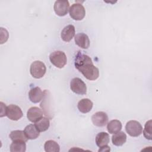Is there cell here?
<instances>
[{
  "label": "cell",
  "mask_w": 152,
  "mask_h": 152,
  "mask_svg": "<svg viewBox=\"0 0 152 152\" xmlns=\"http://www.w3.org/2000/svg\"><path fill=\"white\" fill-rule=\"evenodd\" d=\"M75 68L89 80H96L99 76V70L95 66L88 55L78 52L74 59Z\"/></svg>",
  "instance_id": "6da1fadb"
},
{
  "label": "cell",
  "mask_w": 152,
  "mask_h": 152,
  "mask_svg": "<svg viewBox=\"0 0 152 152\" xmlns=\"http://www.w3.org/2000/svg\"><path fill=\"white\" fill-rule=\"evenodd\" d=\"M50 62L58 68H62L67 62V58L65 53L61 50H56L49 55Z\"/></svg>",
  "instance_id": "7a4b0ae2"
},
{
  "label": "cell",
  "mask_w": 152,
  "mask_h": 152,
  "mask_svg": "<svg viewBox=\"0 0 152 152\" xmlns=\"http://www.w3.org/2000/svg\"><path fill=\"white\" fill-rule=\"evenodd\" d=\"M46 71L45 64L40 61H36L31 63L30 67V72L33 77L39 79L44 76Z\"/></svg>",
  "instance_id": "3957f363"
},
{
  "label": "cell",
  "mask_w": 152,
  "mask_h": 152,
  "mask_svg": "<svg viewBox=\"0 0 152 152\" xmlns=\"http://www.w3.org/2000/svg\"><path fill=\"white\" fill-rule=\"evenodd\" d=\"M69 13L70 17L74 20H82L86 15L84 7L78 3L73 4L69 8Z\"/></svg>",
  "instance_id": "277c9868"
},
{
  "label": "cell",
  "mask_w": 152,
  "mask_h": 152,
  "mask_svg": "<svg viewBox=\"0 0 152 152\" xmlns=\"http://www.w3.org/2000/svg\"><path fill=\"white\" fill-rule=\"evenodd\" d=\"M125 129L126 132L133 137L140 136L142 132V127L141 124L135 120L128 121L125 125Z\"/></svg>",
  "instance_id": "5b68a950"
},
{
  "label": "cell",
  "mask_w": 152,
  "mask_h": 152,
  "mask_svg": "<svg viewBox=\"0 0 152 152\" xmlns=\"http://www.w3.org/2000/svg\"><path fill=\"white\" fill-rule=\"evenodd\" d=\"M71 90L78 94H85L87 93V86L85 83L80 78L75 77L70 82Z\"/></svg>",
  "instance_id": "8992f818"
},
{
  "label": "cell",
  "mask_w": 152,
  "mask_h": 152,
  "mask_svg": "<svg viewBox=\"0 0 152 152\" xmlns=\"http://www.w3.org/2000/svg\"><path fill=\"white\" fill-rule=\"evenodd\" d=\"M6 116L12 121H18L23 117V113L19 106L15 104H10L7 107Z\"/></svg>",
  "instance_id": "52a82bcc"
},
{
  "label": "cell",
  "mask_w": 152,
  "mask_h": 152,
  "mask_svg": "<svg viewBox=\"0 0 152 152\" xmlns=\"http://www.w3.org/2000/svg\"><path fill=\"white\" fill-rule=\"evenodd\" d=\"M69 4L68 1H56L55 2L53 9L56 15L62 17L67 14L69 10Z\"/></svg>",
  "instance_id": "ba28073f"
},
{
  "label": "cell",
  "mask_w": 152,
  "mask_h": 152,
  "mask_svg": "<svg viewBox=\"0 0 152 152\" xmlns=\"http://www.w3.org/2000/svg\"><path fill=\"white\" fill-rule=\"evenodd\" d=\"M91 121L96 126H104L107 124L108 116L104 112H97L92 115Z\"/></svg>",
  "instance_id": "9c48e42d"
},
{
  "label": "cell",
  "mask_w": 152,
  "mask_h": 152,
  "mask_svg": "<svg viewBox=\"0 0 152 152\" xmlns=\"http://www.w3.org/2000/svg\"><path fill=\"white\" fill-rule=\"evenodd\" d=\"M43 112L38 107H31L27 112V117L31 122H36L43 118Z\"/></svg>",
  "instance_id": "30bf717a"
},
{
  "label": "cell",
  "mask_w": 152,
  "mask_h": 152,
  "mask_svg": "<svg viewBox=\"0 0 152 152\" xmlns=\"http://www.w3.org/2000/svg\"><path fill=\"white\" fill-rule=\"evenodd\" d=\"M74 40L75 44L80 48L87 49L90 46V40L88 36L83 33H78L75 36Z\"/></svg>",
  "instance_id": "8fae6325"
},
{
  "label": "cell",
  "mask_w": 152,
  "mask_h": 152,
  "mask_svg": "<svg viewBox=\"0 0 152 152\" xmlns=\"http://www.w3.org/2000/svg\"><path fill=\"white\" fill-rule=\"evenodd\" d=\"M44 96V93L40 87H35L30 89L28 93V97L30 101L34 103L40 102Z\"/></svg>",
  "instance_id": "7c38bea8"
},
{
  "label": "cell",
  "mask_w": 152,
  "mask_h": 152,
  "mask_svg": "<svg viewBox=\"0 0 152 152\" xmlns=\"http://www.w3.org/2000/svg\"><path fill=\"white\" fill-rule=\"evenodd\" d=\"M75 27L73 25L69 24L65 26L61 31V37L64 42H68L72 40L75 36Z\"/></svg>",
  "instance_id": "4fadbf2b"
},
{
  "label": "cell",
  "mask_w": 152,
  "mask_h": 152,
  "mask_svg": "<svg viewBox=\"0 0 152 152\" xmlns=\"http://www.w3.org/2000/svg\"><path fill=\"white\" fill-rule=\"evenodd\" d=\"M93 105V103L90 99H83L78 102L77 107L80 112L83 113H86L91 110Z\"/></svg>",
  "instance_id": "5bb4252c"
},
{
  "label": "cell",
  "mask_w": 152,
  "mask_h": 152,
  "mask_svg": "<svg viewBox=\"0 0 152 152\" xmlns=\"http://www.w3.org/2000/svg\"><path fill=\"white\" fill-rule=\"evenodd\" d=\"M25 134L29 140H34L40 135V131L37 129L35 125L30 124L27 125L24 130Z\"/></svg>",
  "instance_id": "9a60e30c"
},
{
  "label": "cell",
  "mask_w": 152,
  "mask_h": 152,
  "mask_svg": "<svg viewBox=\"0 0 152 152\" xmlns=\"http://www.w3.org/2000/svg\"><path fill=\"white\" fill-rule=\"evenodd\" d=\"M126 141V135L122 131H119L112 137V144L116 146H122Z\"/></svg>",
  "instance_id": "2e32d148"
},
{
  "label": "cell",
  "mask_w": 152,
  "mask_h": 152,
  "mask_svg": "<svg viewBox=\"0 0 152 152\" xmlns=\"http://www.w3.org/2000/svg\"><path fill=\"white\" fill-rule=\"evenodd\" d=\"M110 141L109 135L105 132H100L98 133L96 137V144L99 147L107 145Z\"/></svg>",
  "instance_id": "e0dca14e"
},
{
  "label": "cell",
  "mask_w": 152,
  "mask_h": 152,
  "mask_svg": "<svg viewBox=\"0 0 152 152\" xmlns=\"http://www.w3.org/2000/svg\"><path fill=\"white\" fill-rule=\"evenodd\" d=\"M10 138L12 141H24L27 142L28 138L24 131L15 130L11 132L10 134Z\"/></svg>",
  "instance_id": "ac0fdd59"
},
{
  "label": "cell",
  "mask_w": 152,
  "mask_h": 152,
  "mask_svg": "<svg viewBox=\"0 0 152 152\" xmlns=\"http://www.w3.org/2000/svg\"><path fill=\"white\" fill-rule=\"evenodd\" d=\"M122 124L121 121L119 120L114 119L110 121L107 123V129L110 134H114L119 131H120L122 129Z\"/></svg>",
  "instance_id": "d6986e66"
},
{
  "label": "cell",
  "mask_w": 152,
  "mask_h": 152,
  "mask_svg": "<svg viewBox=\"0 0 152 152\" xmlns=\"http://www.w3.org/2000/svg\"><path fill=\"white\" fill-rule=\"evenodd\" d=\"M26 142L24 141H13L10 145V151L11 152H24L26 150Z\"/></svg>",
  "instance_id": "ffe728a7"
},
{
  "label": "cell",
  "mask_w": 152,
  "mask_h": 152,
  "mask_svg": "<svg viewBox=\"0 0 152 152\" xmlns=\"http://www.w3.org/2000/svg\"><path fill=\"white\" fill-rule=\"evenodd\" d=\"M44 148L46 152H59L60 151L59 144L53 140L47 141L45 143Z\"/></svg>",
  "instance_id": "44dd1931"
},
{
  "label": "cell",
  "mask_w": 152,
  "mask_h": 152,
  "mask_svg": "<svg viewBox=\"0 0 152 152\" xmlns=\"http://www.w3.org/2000/svg\"><path fill=\"white\" fill-rule=\"evenodd\" d=\"M34 125L40 132H44L48 129L50 122L47 118H42L39 121L35 122Z\"/></svg>",
  "instance_id": "7402d4cb"
},
{
  "label": "cell",
  "mask_w": 152,
  "mask_h": 152,
  "mask_svg": "<svg viewBox=\"0 0 152 152\" xmlns=\"http://www.w3.org/2000/svg\"><path fill=\"white\" fill-rule=\"evenodd\" d=\"M143 135L146 139L149 140H151V120H149L145 123Z\"/></svg>",
  "instance_id": "603a6c76"
},
{
  "label": "cell",
  "mask_w": 152,
  "mask_h": 152,
  "mask_svg": "<svg viewBox=\"0 0 152 152\" xmlns=\"http://www.w3.org/2000/svg\"><path fill=\"white\" fill-rule=\"evenodd\" d=\"M1 117H3L4 116H6V111H7V106L4 103L2 102H1Z\"/></svg>",
  "instance_id": "cb8c5ba5"
},
{
  "label": "cell",
  "mask_w": 152,
  "mask_h": 152,
  "mask_svg": "<svg viewBox=\"0 0 152 152\" xmlns=\"http://www.w3.org/2000/svg\"><path fill=\"white\" fill-rule=\"evenodd\" d=\"M110 147L107 145H105V146H103L102 147H100V148L99 150V151H110Z\"/></svg>",
  "instance_id": "d4e9b609"
}]
</instances>
